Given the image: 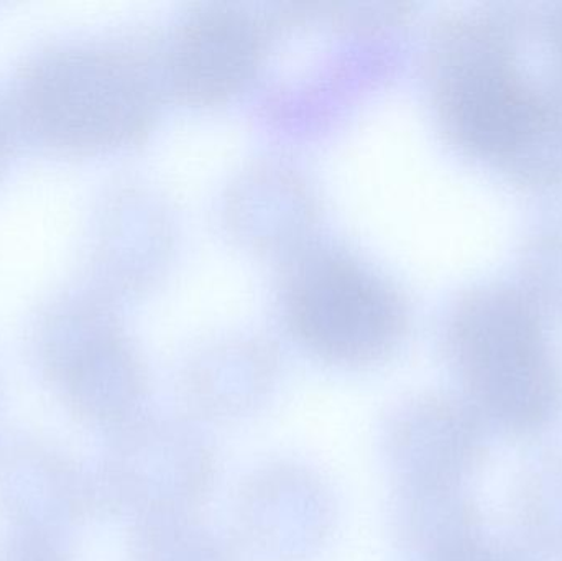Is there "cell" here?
Instances as JSON below:
<instances>
[{
	"mask_svg": "<svg viewBox=\"0 0 562 561\" xmlns=\"http://www.w3.org/2000/svg\"><path fill=\"white\" fill-rule=\"evenodd\" d=\"M435 82L446 128L474 154L520 161L558 128L550 102L472 29L446 32L436 52Z\"/></svg>",
	"mask_w": 562,
	"mask_h": 561,
	"instance_id": "cell-3",
	"label": "cell"
},
{
	"mask_svg": "<svg viewBox=\"0 0 562 561\" xmlns=\"http://www.w3.org/2000/svg\"><path fill=\"white\" fill-rule=\"evenodd\" d=\"M452 348L472 395L514 427L540 424L557 404V375L530 310L502 292L464 303Z\"/></svg>",
	"mask_w": 562,
	"mask_h": 561,
	"instance_id": "cell-6",
	"label": "cell"
},
{
	"mask_svg": "<svg viewBox=\"0 0 562 561\" xmlns=\"http://www.w3.org/2000/svg\"><path fill=\"white\" fill-rule=\"evenodd\" d=\"M98 513L91 470L33 435L0 441V517L10 532L65 540Z\"/></svg>",
	"mask_w": 562,
	"mask_h": 561,
	"instance_id": "cell-8",
	"label": "cell"
},
{
	"mask_svg": "<svg viewBox=\"0 0 562 561\" xmlns=\"http://www.w3.org/2000/svg\"><path fill=\"white\" fill-rule=\"evenodd\" d=\"M0 561H72L65 540L10 532L0 540Z\"/></svg>",
	"mask_w": 562,
	"mask_h": 561,
	"instance_id": "cell-12",
	"label": "cell"
},
{
	"mask_svg": "<svg viewBox=\"0 0 562 561\" xmlns=\"http://www.w3.org/2000/svg\"><path fill=\"white\" fill-rule=\"evenodd\" d=\"M98 510L138 520L190 516L216 481L206 435L173 417H140L111 431L91 470Z\"/></svg>",
	"mask_w": 562,
	"mask_h": 561,
	"instance_id": "cell-4",
	"label": "cell"
},
{
	"mask_svg": "<svg viewBox=\"0 0 562 561\" xmlns=\"http://www.w3.org/2000/svg\"><path fill=\"white\" fill-rule=\"evenodd\" d=\"M294 336L333 364H373L389 356L406 328L398 290L346 250L311 249L297 257L284 287Z\"/></svg>",
	"mask_w": 562,
	"mask_h": 561,
	"instance_id": "cell-2",
	"label": "cell"
},
{
	"mask_svg": "<svg viewBox=\"0 0 562 561\" xmlns=\"http://www.w3.org/2000/svg\"><path fill=\"white\" fill-rule=\"evenodd\" d=\"M12 132L13 125L7 114V109H0V171L5 167L7 158H9Z\"/></svg>",
	"mask_w": 562,
	"mask_h": 561,
	"instance_id": "cell-13",
	"label": "cell"
},
{
	"mask_svg": "<svg viewBox=\"0 0 562 561\" xmlns=\"http://www.w3.org/2000/svg\"><path fill=\"white\" fill-rule=\"evenodd\" d=\"M236 524L237 547L254 560L311 561L333 536V491L304 464L269 463L240 487Z\"/></svg>",
	"mask_w": 562,
	"mask_h": 561,
	"instance_id": "cell-7",
	"label": "cell"
},
{
	"mask_svg": "<svg viewBox=\"0 0 562 561\" xmlns=\"http://www.w3.org/2000/svg\"><path fill=\"white\" fill-rule=\"evenodd\" d=\"M128 560L239 561V552L236 542L190 514L134 523Z\"/></svg>",
	"mask_w": 562,
	"mask_h": 561,
	"instance_id": "cell-11",
	"label": "cell"
},
{
	"mask_svg": "<svg viewBox=\"0 0 562 561\" xmlns=\"http://www.w3.org/2000/svg\"><path fill=\"white\" fill-rule=\"evenodd\" d=\"M266 48L262 20L243 7H198L178 25L161 78L193 104H213L239 91L259 66Z\"/></svg>",
	"mask_w": 562,
	"mask_h": 561,
	"instance_id": "cell-9",
	"label": "cell"
},
{
	"mask_svg": "<svg viewBox=\"0 0 562 561\" xmlns=\"http://www.w3.org/2000/svg\"><path fill=\"white\" fill-rule=\"evenodd\" d=\"M137 46L79 42L43 49L13 79V131L46 150L91 155L140 141L158 111L161 79Z\"/></svg>",
	"mask_w": 562,
	"mask_h": 561,
	"instance_id": "cell-1",
	"label": "cell"
},
{
	"mask_svg": "<svg viewBox=\"0 0 562 561\" xmlns=\"http://www.w3.org/2000/svg\"><path fill=\"white\" fill-rule=\"evenodd\" d=\"M273 385V362L254 346H224L201 356L184 379L190 411L206 420H236L256 412Z\"/></svg>",
	"mask_w": 562,
	"mask_h": 561,
	"instance_id": "cell-10",
	"label": "cell"
},
{
	"mask_svg": "<svg viewBox=\"0 0 562 561\" xmlns=\"http://www.w3.org/2000/svg\"><path fill=\"white\" fill-rule=\"evenodd\" d=\"M40 372L89 427L114 431L140 417L148 381L117 322L89 300L53 310L35 339Z\"/></svg>",
	"mask_w": 562,
	"mask_h": 561,
	"instance_id": "cell-5",
	"label": "cell"
}]
</instances>
